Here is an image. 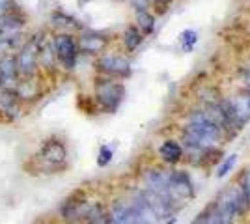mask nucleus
<instances>
[{
    "label": "nucleus",
    "mask_w": 250,
    "mask_h": 224,
    "mask_svg": "<svg viewBox=\"0 0 250 224\" xmlns=\"http://www.w3.org/2000/svg\"><path fill=\"white\" fill-rule=\"evenodd\" d=\"M36 56H38V45L34 41L22 47V51L17 56V71H21L22 75H30L36 67Z\"/></svg>",
    "instance_id": "0eeeda50"
},
{
    "label": "nucleus",
    "mask_w": 250,
    "mask_h": 224,
    "mask_svg": "<svg viewBox=\"0 0 250 224\" xmlns=\"http://www.w3.org/2000/svg\"><path fill=\"white\" fill-rule=\"evenodd\" d=\"M106 45V40L101 36H84L79 41V49L84 53H99Z\"/></svg>",
    "instance_id": "ddd939ff"
},
{
    "label": "nucleus",
    "mask_w": 250,
    "mask_h": 224,
    "mask_svg": "<svg viewBox=\"0 0 250 224\" xmlns=\"http://www.w3.org/2000/svg\"><path fill=\"white\" fill-rule=\"evenodd\" d=\"M249 200L250 196L243 191L241 185H233L224 192H220L217 202H215V207L219 211L222 224H231L237 215L245 213L249 207Z\"/></svg>",
    "instance_id": "f03ea898"
},
{
    "label": "nucleus",
    "mask_w": 250,
    "mask_h": 224,
    "mask_svg": "<svg viewBox=\"0 0 250 224\" xmlns=\"http://www.w3.org/2000/svg\"><path fill=\"white\" fill-rule=\"evenodd\" d=\"M6 4H8V0H0V11L6 8Z\"/></svg>",
    "instance_id": "4be33fe9"
},
{
    "label": "nucleus",
    "mask_w": 250,
    "mask_h": 224,
    "mask_svg": "<svg viewBox=\"0 0 250 224\" xmlns=\"http://www.w3.org/2000/svg\"><path fill=\"white\" fill-rule=\"evenodd\" d=\"M136 22H138V26L144 30L146 34L153 32V26H155V21H153V17L147 13L146 10H138L136 11Z\"/></svg>",
    "instance_id": "2eb2a0df"
},
{
    "label": "nucleus",
    "mask_w": 250,
    "mask_h": 224,
    "mask_svg": "<svg viewBox=\"0 0 250 224\" xmlns=\"http://www.w3.org/2000/svg\"><path fill=\"white\" fill-rule=\"evenodd\" d=\"M204 224H222L219 211H217V207H215V204L209 205L208 211L204 213Z\"/></svg>",
    "instance_id": "f3484780"
},
{
    "label": "nucleus",
    "mask_w": 250,
    "mask_h": 224,
    "mask_svg": "<svg viewBox=\"0 0 250 224\" xmlns=\"http://www.w3.org/2000/svg\"><path fill=\"white\" fill-rule=\"evenodd\" d=\"M99 67L106 71V73L112 75H127L129 73V62L122 58V56H116V54H106L99 60Z\"/></svg>",
    "instance_id": "1a4fd4ad"
},
{
    "label": "nucleus",
    "mask_w": 250,
    "mask_h": 224,
    "mask_svg": "<svg viewBox=\"0 0 250 224\" xmlns=\"http://www.w3.org/2000/svg\"><path fill=\"white\" fill-rule=\"evenodd\" d=\"M67 157V151L63 148L62 142H58V140H51V142H47L42 149V159L45 163H49V164H62L63 161Z\"/></svg>",
    "instance_id": "6e6552de"
},
{
    "label": "nucleus",
    "mask_w": 250,
    "mask_h": 224,
    "mask_svg": "<svg viewBox=\"0 0 250 224\" xmlns=\"http://www.w3.org/2000/svg\"><path fill=\"white\" fill-rule=\"evenodd\" d=\"M54 47H56V54H58V58L63 64V67H67V69L75 67V62H77V43L69 36H58L56 41H54Z\"/></svg>",
    "instance_id": "39448f33"
},
{
    "label": "nucleus",
    "mask_w": 250,
    "mask_h": 224,
    "mask_svg": "<svg viewBox=\"0 0 250 224\" xmlns=\"http://www.w3.org/2000/svg\"><path fill=\"white\" fill-rule=\"evenodd\" d=\"M95 94H97V99L99 103L103 105L106 110H114L122 97H124V88L116 82H110V81H101L95 86Z\"/></svg>",
    "instance_id": "7ed1b4c3"
},
{
    "label": "nucleus",
    "mask_w": 250,
    "mask_h": 224,
    "mask_svg": "<svg viewBox=\"0 0 250 224\" xmlns=\"http://www.w3.org/2000/svg\"><path fill=\"white\" fill-rule=\"evenodd\" d=\"M159 153H161V157L167 161V163L174 164V163H177V161L181 159L183 149H181V146H179L177 142H174V140H167V142L161 146Z\"/></svg>",
    "instance_id": "f8f14e48"
},
{
    "label": "nucleus",
    "mask_w": 250,
    "mask_h": 224,
    "mask_svg": "<svg viewBox=\"0 0 250 224\" xmlns=\"http://www.w3.org/2000/svg\"><path fill=\"white\" fill-rule=\"evenodd\" d=\"M15 73H17V64L11 56H6L0 60V82L4 86H11L15 81Z\"/></svg>",
    "instance_id": "9b49d317"
},
{
    "label": "nucleus",
    "mask_w": 250,
    "mask_h": 224,
    "mask_svg": "<svg viewBox=\"0 0 250 224\" xmlns=\"http://www.w3.org/2000/svg\"><path fill=\"white\" fill-rule=\"evenodd\" d=\"M92 211V205L88 202H67L62 207V215L65 221L69 223H81V221H86L88 215Z\"/></svg>",
    "instance_id": "423d86ee"
},
{
    "label": "nucleus",
    "mask_w": 250,
    "mask_h": 224,
    "mask_svg": "<svg viewBox=\"0 0 250 224\" xmlns=\"http://www.w3.org/2000/svg\"><path fill=\"white\" fill-rule=\"evenodd\" d=\"M112 159V149L108 148V146H103L101 151H99V159H97V164L99 166H106L108 163Z\"/></svg>",
    "instance_id": "6ab92c4d"
},
{
    "label": "nucleus",
    "mask_w": 250,
    "mask_h": 224,
    "mask_svg": "<svg viewBox=\"0 0 250 224\" xmlns=\"http://www.w3.org/2000/svg\"><path fill=\"white\" fill-rule=\"evenodd\" d=\"M249 94H250V77H249Z\"/></svg>",
    "instance_id": "b1692460"
},
{
    "label": "nucleus",
    "mask_w": 250,
    "mask_h": 224,
    "mask_svg": "<svg viewBox=\"0 0 250 224\" xmlns=\"http://www.w3.org/2000/svg\"><path fill=\"white\" fill-rule=\"evenodd\" d=\"M192 224H204V215H200L198 219H196V221H194Z\"/></svg>",
    "instance_id": "412c9836"
},
{
    "label": "nucleus",
    "mask_w": 250,
    "mask_h": 224,
    "mask_svg": "<svg viewBox=\"0 0 250 224\" xmlns=\"http://www.w3.org/2000/svg\"><path fill=\"white\" fill-rule=\"evenodd\" d=\"M153 2H168V0H153Z\"/></svg>",
    "instance_id": "5701e85b"
},
{
    "label": "nucleus",
    "mask_w": 250,
    "mask_h": 224,
    "mask_svg": "<svg viewBox=\"0 0 250 224\" xmlns=\"http://www.w3.org/2000/svg\"><path fill=\"white\" fill-rule=\"evenodd\" d=\"M167 192L174 202L188 198L192 194V185H190V180L187 178V174L185 172L170 170L168 183H167Z\"/></svg>",
    "instance_id": "20e7f679"
},
{
    "label": "nucleus",
    "mask_w": 250,
    "mask_h": 224,
    "mask_svg": "<svg viewBox=\"0 0 250 224\" xmlns=\"http://www.w3.org/2000/svg\"><path fill=\"white\" fill-rule=\"evenodd\" d=\"M235 161H237V155H229L228 159H226L224 163H222V164H220V168H219V172H217V176H219V178H224V176H226V174H228V172L233 168Z\"/></svg>",
    "instance_id": "a211bd4d"
},
{
    "label": "nucleus",
    "mask_w": 250,
    "mask_h": 224,
    "mask_svg": "<svg viewBox=\"0 0 250 224\" xmlns=\"http://www.w3.org/2000/svg\"><path fill=\"white\" fill-rule=\"evenodd\" d=\"M124 43L125 47L129 49V51H135L136 47L142 43V36H140V32L136 30L135 26H129L127 30H125L124 34Z\"/></svg>",
    "instance_id": "4468645a"
},
{
    "label": "nucleus",
    "mask_w": 250,
    "mask_h": 224,
    "mask_svg": "<svg viewBox=\"0 0 250 224\" xmlns=\"http://www.w3.org/2000/svg\"><path fill=\"white\" fill-rule=\"evenodd\" d=\"M241 182H243V185H241V187H243V191H245V192H247V194L250 196V170L243 174Z\"/></svg>",
    "instance_id": "aec40b11"
},
{
    "label": "nucleus",
    "mask_w": 250,
    "mask_h": 224,
    "mask_svg": "<svg viewBox=\"0 0 250 224\" xmlns=\"http://www.w3.org/2000/svg\"><path fill=\"white\" fill-rule=\"evenodd\" d=\"M81 2H86V0H81Z\"/></svg>",
    "instance_id": "393cba45"
},
{
    "label": "nucleus",
    "mask_w": 250,
    "mask_h": 224,
    "mask_svg": "<svg viewBox=\"0 0 250 224\" xmlns=\"http://www.w3.org/2000/svg\"><path fill=\"white\" fill-rule=\"evenodd\" d=\"M222 129L206 120L204 112H192L190 123L183 131V142L188 149H209L220 140Z\"/></svg>",
    "instance_id": "f257e3e1"
},
{
    "label": "nucleus",
    "mask_w": 250,
    "mask_h": 224,
    "mask_svg": "<svg viewBox=\"0 0 250 224\" xmlns=\"http://www.w3.org/2000/svg\"><path fill=\"white\" fill-rule=\"evenodd\" d=\"M233 105V112H235V123L241 127L243 123H247L250 120V94H239L237 97L231 99Z\"/></svg>",
    "instance_id": "9d476101"
},
{
    "label": "nucleus",
    "mask_w": 250,
    "mask_h": 224,
    "mask_svg": "<svg viewBox=\"0 0 250 224\" xmlns=\"http://www.w3.org/2000/svg\"><path fill=\"white\" fill-rule=\"evenodd\" d=\"M198 40V36L194 30H185V32L181 34V45H183V49L185 51H192V47H194V43Z\"/></svg>",
    "instance_id": "dca6fc26"
}]
</instances>
